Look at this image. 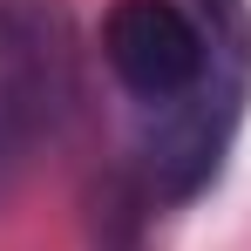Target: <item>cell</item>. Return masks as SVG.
<instances>
[{
    "label": "cell",
    "mask_w": 251,
    "mask_h": 251,
    "mask_svg": "<svg viewBox=\"0 0 251 251\" xmlns=\"http://www.w3.org/2000/svg\"><path fill=\"white\" fill-rule=\"evenodd\" d=\"M102 54L116 82L150 109L183 102L210 75V41L176 0H116L102 21Z\"/></svg>",
    "instance_id": "cell-1"
}]
</instances>
